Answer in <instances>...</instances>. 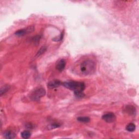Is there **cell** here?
I'll return each mask as SVG.
<instances>
[{
    "instance_id": "1",
    "label": "cell",
    "mask_w": 139,
    "mask_h": 139,
    "mask_svg": "<svg viewBox=\"0 0 139 139\" xmlns=\"http://www.w3.org/2000/svg\"><path fill=\"white\" fill-rule=\"evenodd\" d=\"M96 70V64L91 59L87 58L77 62L73 66V72L81 76L93 73Z\"/></svg>"
},
{
    "instance_id": "2",
    "label": "cell",
    "mask_w": 139,
    "mask_h": 139,
    "mask_svg": "<svg viewBox=\"0 0 139 139\" xmlns=\"http://www.w3.org/2000/svg\"><path fill=\"white\" fill-rule=\"evenodd\" d=\"M64 85L66 88L72 90L74 92L83 91L85 89V84L83 82H79L75 81H68L63 83Z\"/></svg>"
},
{
    "instance_id": "3",
    "label": "cell",
    "mask_w": 139,
    "mask_h": 139,
    "mask_svg": "<svg viewBox=\"0 0 139 139\" xmlns=\"http://www.w3.org/2000/svg\"><path fill=\"white\" fill-rule=\"evenodd\" d=\"M46 91L42 87L36 89L33 91L31 95V98L33 101H39L40 99L45 96Z\"/></svg>"
},
{
    "instance_id": "4",
    "label": "cell",
    "mask_w": 139,
    "mask_h": 139,
    "mask_svg": "<svg viewBox=\"0 0 139 139\" xmlns=\"http://www.w3.org/2000/svg\"><path fill=\"white\" fill-rule=\"evenodd\" d=\"M34 29V28L33 26H29L27 27V28L19 30V31H16L15 34L16 36H18V37H21V36H23L27 34H28V33L33 32Z\"/></svg>"
},
{
    "instance_id": "5",
    "label": "cell",
    "mask_w": 139,
    "mask_h": 139,
    "mask_svg": "<svg viewBox=\"0 0 139 139\" xmlns=\"http://www.w3.org/2000/svg\"><path fill=\"white\" fill-rule=\"evenodd\" d=\"M102 119L108 123L114 122L116 120V116L113 113H108L102 116Z\"/></svg>"
},
{
    "instance_id": "6",
    "label": "cell",
    "mask_w": 139,
    "mask_h": 139,
    "mask_svg": "<svg viewBox=\"0 0 139 139\" xmlns=\"http://www.w3.org/2000/svg\"><path fill=\"white\" fill-rule=\"evenodd\" d=\"M66 66V61L64 59L59 60L56 65V69L59 71H62Z\"/></svg>"
},
{
    "instance_id": "7",
    "label": "cell",
    "mask_w": 139,
    "mask_h": 139,
    "mask_svg": "<svg viewBox=\"0 0 139 139\" xmlns=\"http://www.w3.org/2000/svg\"><path fill=\"white\" fill-rule=\"evenodd\" d=\"M60 85V81L58 80H55L51 81L50 82L48 83V86L51 89H53L55 87H58Z\"/></svg>"
},
{
    "instance_id": "8",
    "label": "cell",
    "mask_w": 139,
    "mask_h": 139,
    "mask_svg": "<svg viewBox=\"0 0 139 139\" xmlns=\"http://www.w3.org/2000/svg\"><path fill=\"white\" fill-rule=\"evenodd\" d=\"M15 137V135L14 133L13 132H11L10 131H6L4 133V137L5 139H13Z\"/></svg>"
},
{
    "instance_id": "9",
    "label": "cell",
    "mask_w": 139,
    "mask_h": 139,
    "mask_svg": "<svg viewBox=\"0 0 139 139\" xmlns=\"http://www.w3.org/2000/svg\"><path fill=\"white\" fill-rule=\"evenodd\" d=\"M127 131L129 132H133L135 131V125L134 123H129V125H127L126 127Z\"/></svg>"
},
{
    "instance_id": "10",
    "label": "cell",
    "mask_w": 139,
    "mask_h": 139,
    "mask_svg": "<svg viewBox=\"0 0 139 139\" xmlns=\"http://www.w3.org/2000/svg\"><path fill=\"white\" fill-rule=\"evenodd\" d=\"M78 121L83 123H87L90 121V119L88 117H79L77 118Z\"/></svg>"
},
{
    "instance_id": "11",
    "label": "cell",
    "mask_w": 139,
    "mask_h": 139,
    "mask_svg": "<svg viewBox=\"0 0 139 139\" xmlns=\"http://www.w3.org/2000/svg\"><path fill=\"white\" fill-rule=\"evenodd\" d=\"M31 136V133L29 131H24L21 133V137L23 139H28Z\"/></svg>"
},
{
    "instance_id": "12",
    "label": "cell",
    "mask_w": 139,
    "mask_h": 139,
    "mask_svg": "<svg viewBox=\"0 0 139 139\" xmlns=\"http://www.w3.org/2000/svg\"><path fill=\"white\" fill-rule=\"evenodd\" d=\"M46 47H45V46H43L38 51V52L37 53V56H40L41 54H43L45 52V51H46Z\"/></svg>"
},
{
    "instance_id": "13",
    "label": "cell",
    "mask_w": 139,
    "mask_h": 139,
    "mask_svg": "<svg viewBox=\"0 0 139 139\" xmlns=\"http://www.w3.org/2000/svg\"><path fill=\"white\" fill-rule=\"evenodd\" d=\"M74 94H75V96H76L78 98H82L84 96V94L83 92V91L74 92Z\"/></svg>"
},
{
    "instance_id": "14",
    "label": "cell",
    "mask_w": 139,
    "mask_h": 139,
    "mask_svg": "<svg viewBox=\"0 0 139 139\" xmlns=\"http://www.w3.org/2000/svg\"><path fill=\"white\" fill-rule=\"evenodd\" d=\"M8 91V87H4V89H2L1 90V95H2L3 93L4 92H5L6 91Z\"/></svg>"
}]
</instances>
